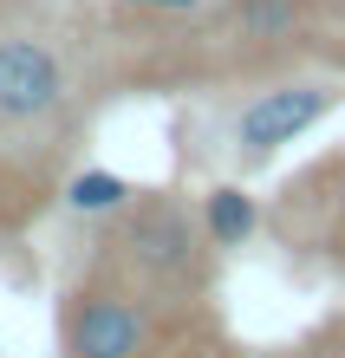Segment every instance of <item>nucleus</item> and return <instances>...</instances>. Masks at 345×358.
Returning <instances> with one entry per match:
<instances>
[{
	"instance_id": "nucleus-1",
	"label": "nucleus",
	"mask_w": 345,
	"mask_h": 358,
	"mask_svg": "<svg viewBox=\"0 0 345 358\" xmlns=\"http://www.w3.org/2000/svg\"><path fill=\"white\" fill-rule=\"evenodd\" d=\"M85 255L118 267L150 300H209L215 287V241L202 235V215L183 189H131L111 215H98Z\"/></svg>"
},
{
	"instance_id": "nucleus-2",
	"label": "nucleus",
	"mask_w": 345,
	"mask_h": 358,
	"mask_svg": "<svg viewBox=\"0 0 345 358\" xmlns=\"http://www.w3.org/2000/svg\"><path fill=\"white\" fill-rule=\"evenodd\" d=\"M326 0H202L209 72L215 78H261L287 72L313 52Z\"/></svg>"
},
{
	"instance_id": "nucleus-3",
	"label": "nucleus",
	"mask_w": 345,
	"mask_h": 358,
	"mask_svg": "<svg viewBox=\"0 0 345 358\" xmlns=\"http://www.w3.org/2000/svg\"><path fill=\"white\" fill-rule=\"evenodd\" d=\"M339 104H345V85L326 72H274V85H261L241 104V117H234V163L241 170H267L287 143H300Z\"/></svg>"
},
{
	"instance_id": "nucleus-4",
	"label": "nucleus",
	"mask_w": 345,
	"mask_h": 358,
	"mask_svg": "<svg viewBox=\"0 0 345 358\" xmlns=\"http://www.w3.org/2000/svg\"><path fill=\"white\" fill-rule=\"evenodd\" d=\"M66 176H72V170H52V163L13 150V143L0 137V248L33 235L39 215L59 202V182H66Z\"/></svg>"
},
{
	"instance_id": "nucleus-5",
	"label": "nucleus",
	"mask_w": 345,
	"mask_h": 358,
	"mask_svg": "<svg viewBox=\"0 0 345 358\" xmlns=\"http://www.w3.org/2000/svg\"><path fill=\"white\" fill-rule=\"evenodd\" d=\"M274 228H300V222H313V235L326 241L345 228V157H326V163H313V170H300L287 189H280V202H274V215H261Z\"/></svg>"
},
{
	"instance_id": "nucleus-6",
	"label": "nucleus",
	"mask_w": 345,
	"mask_h": 358,
	"mask_svg": "<svg viewBox=\"0 0 345 358\" xmlns=\"http://www.w3.org/2000/svg\"><path fill=\"white\" fill-rule=\"evenodd\" d=\"M196 215H202V235L215 241V255H228V248H248L254 241V228H261V202H254L241 182H215L209 196L196 202Z\"/></svg>"
},
{
	"instance_id": "nucleus-7",
	"label": "nucleus",
	"mask_w": 345,
	"mask_h": 358,
	"mask_svg": "<svg viewBox=\"0 0 345 358\" xmlns=\"http://www.w3.org/2000/svg\"><path fill=\"white\" fill-rule=\"evenodd\" d=\"M131 176H111V170H78L72 163V176L59 182V208H72V215H85V222H98V215H111V208L131 196Z\"/></svg>"
},
{
	"instance_id": "nucleus-8",
	"label": "nucleus",
	"mask_w": 345,
	"mask_h": 358,
	"mask_svg": "<svg viewBox=\"0 0 345 358\" xmlns=\"http://www.w3.org/2000/svg\"><path fill=\"white\" fill-rule=\"evenodd\" d=\"M307 352H313V358H345V326L313 332V339H307Z\"/></svg>"
},
{
	"instance_id": "nucleus-9",
	"label": "nucleus",
	"mask_w": 345,
	"mask_h": 358,
	"mask_svg": "<svg viewBox=\"0 0 345 358\" xmlns=\"http://www.w3.org/2000/svg\"><path fill=\"white\" fill-rule=\"evenodd\" d=\"M261 358H313L307 345H274V352H261Z\"/></svg>"
},
{
	"instance_id": "nucleus-10",
	"label": "nucleus",
	"mask_w": 345,
	"mask_h": 358,
	"mask_svg": "<svg viewBox=\"0 0 345 358\" xmlns=\"http://www.w3.org/2000/svg\"><path fill=\"white\" fill-rule=\"evenodd\" d=\"M137 7H202V0H137Z\"/></svg>"
},
{
	"instance_id": "nucleus-11",
	"label": "nucleus",
	"mask_w": 345,
	"mask_h": 358,
	"mask_svg": "<svg viewBox=\"0 0 345 358\" xmlns=\"http://www.w3.org/2000/svg\"><path fill=\"white\" fill-rule=\"evenodd\" d=\"M13 7H33V0H0V13H13Z\"/></svg>"
}]
</instances>
